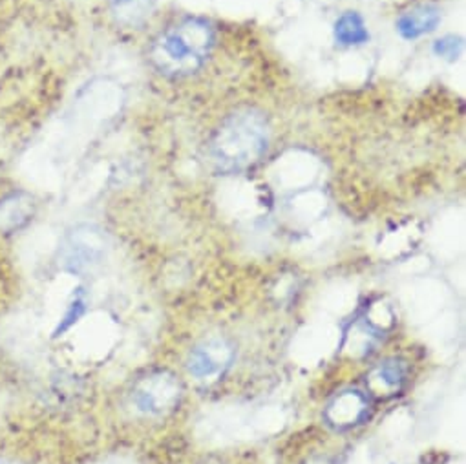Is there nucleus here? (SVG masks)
Wrapping results in <instances>:
<instances>
[{"mask_svg":"<svg viewBox=\"0 0 466 464\" xmlns=\"http://www.w3.org/2000/svg\"><path fill=\"white\" fill-rule=\"evenodd\" d=\"M270 128L256 108H240L221 121L214 132L209 156L218 172L235 174L254 167L269 148Z\"/></svg>","mask_w":466,"mask_h":464,"instance_id":"obj_1","label":"nucleus"},{"mask_svg":"<svg viewBox=\"0 0 466 464\" xmlns=\"http://www.w3.org/2000/svg\"><path fill=\"white\" fill-rule=\"evenodd\" d=\"M214 45V31L204 19H185L158 35L150 61L167 77H187L198 71Z\"/></svg>","mask_w":466,"mask_h":464,"instance_id":"obj_2","label":"nucleus"},{"mask_svg":"<svg viewBox=\"0 0 466 464\" xmlns=\"http://www.w3.org/2000/svg\"><path fill=\"white\" fill-rule=\"evenodd\" d=\"M181 394L183 384L172 371L155 369L136 382L130 401L145 417H165L178 408Z\"/></svg>","mask_w":466,"mask_h":464,"instance_id":"obj_3","label":"nucleus"},{"mask_svg":"<svg viewBox=\"0 0 466 464\" xmlns=\"http://www.w3.org/2000/svg\"><path fill=\"white\" fill-rule=\"evenodd\" d=\"M106 256V236L96 225H79L70 230L61 245V263L71 275H87Z\"/></svg>","mask_w":466,"mask_h":464,"instance_id":"obj_4","label":"nucleus"},{"mask_svg":"<svg viewBox=\"0 0 466 464\" xmlns=\"http://www.w3.org/2000/svg\"><path fill=\"white\" fill-rule=\"evenodd\" d=\"M235 345L223 336H211L200 342L187 359L188 373L200 382L220 380L235 362Z\"/></svg>","mask_w":466,"mask_h":464,"instance_id":"obj_5","label":"nucleus"},{"mask_svg":"<svg viewBox=\"0 0 466 464\" xmlns=\"http://www.w3.org/2000/svg\"><path fill=\"white\" fill-rule=\"evenodd\" d=\"M370 395L361 390L347 388L337 394L326 406L324 417L335 430H349L368 417Z\"/></svg>","mask_w":466,"mask_h":464,"instance_id":"obj_6","label":"nucleus"},{"mask_svg":"<svg viewBox=\"0 0 466 464\" xmlns=\"http://www.w3.org/2000/svg\"><path fill=\"white\" fill-rule=\"evenodd\" d=\"M408 375L410 366L406 360L397 357L382 360L366 378V388L370 392L368 395L377 399H390L399 395L408 382Z\"/></svg>","mask_w":466,"mask_h":464,"instance_id":"obj_7","label":"nucleus"},{"mask_svg":"<svg viewBox=\"0 0 466 464\" xmlns=\"http://www.w3.org/2000/svg\"><path fill=\"white\" fill-rule=\"evenodd\" d=\"M37 203L29 192L19 190L0 200V232L12 235L24 228L35 216Z\"/></svg>","mask_w":466,"mask_h":464,"instance_id":"obj_8","label":"nucleus"},{"mask_svg":"<svg viewBox=\"0 0 466 464\" xmlns=\"http://www.w3.org/2000/svg\"><path fill=\"white\" fill-rule=\"evenodd\" d=\"M441 12L434 4H420L403 13L397 21V29L404 38H419L437 28Z\"/></svg>","mask_w":466,"mask_h":464,"instance_id":"obj_9","label":"nucleus"},{"mask_svg":"<svg viewBox=\"0 0 466 464\" xmlns=\"http://www.w3.org/2000/svg\"><path fill=\"white\" fill-rule=\"evenodd\" d=\"M335 38L337 43L344 46H354V45L368 43L370 33L359 13L347 12L335 24Z\"/></svg>","mask_w":466,"mask_h":464,"instance_id":"obj_10","label":"nucleus"},{"mask_svg":"<svg viewBox=\"0 0 466 464\" xmlns=\"http://www.w3.org/2000/svg\"><path fill=\"white\" fill-rule=\"evenodd\" d=\"M152 0H112V13L121 24L136 26L148 15Z\"/></svg>","mask_w":466,"mask_h":464,"instance_id":"obj_11","label":"nucleus"},{"mask_svg":"<svg viewBox=\"0 0 466 464\" xmlns=\"http://www.w3.org/2000/svg\"><path fill=\"white\" fill-rule=\"evenodd\" d=\"M462 43L461 38H455V37H445L441 38V41L436 43V54L441 55V57H446V59H455L459 50H461Z\"/></svg>","mask_w":466,"mask_h":464,"instance_id":"obj_12","label":"nucleus"}]
</instances>
